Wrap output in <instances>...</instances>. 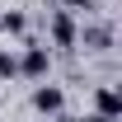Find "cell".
Returning <instances> with one entry per match:
<instances>
[{
  "label": "cell",
  "instance_id": "1",
  "mask_svg": "<svg viewBox=\"0 0 122 122\" xmlns=\"http://www.w3.org/2000/svg\"><path fill=\"white\" fill-rule=\"evenodd\" d=\"M47 71H52V52H47V42H38V38H24L19 75H28V80H47Z\"/></svg>",
  "mask_w": 122,
  "mask_h": 122
},
{
  "label": "cell",
  "instance_id": "4",
  "mask_svg": "<svg viewBox=\"0 0 122 122\" xmlns=\"http://www.w3.org/2000/svg\"><path fill=\"white\" fill-rule=\"evenodd\" d=\"M47 33H52V42L56 47H80V28H75V14H66V10H56L52 14V24H47Z\"/></svg>",
  "mask_w": 122,
  "mask_h": 122
},
{
  "label": "cell",
  "instance_id": "2",
  "mask_svg": "<svg viewBox=\"0 0 122 122\" xmlns=\"http://www.w3.org/2000/svg\"><path fill=\"white\" fill-rule=\"evenodd\" d=\"M33 113H38V117H61V113H66V89L38 80V89H33Z\"/></svg>",
  "mask_w": 122,
  "mask_h": 122
},
{
  "label": "cell",
  "instance_id": "5",
  "mask_svg": "<svg viewBox=\"0 0 122 122\" xmlns=\"http://www.w3.org/2000/svg\"><path fill=\"white\" fill-rule=\"evenodd\" d=\"M75 42H85V52H103V47L113 42V28H108V24H85Z\"/></svg>",
  "mask_w": 122,
  "mask_h": 122
},
{
  "label": "cell",
  "instance_id": "3",
  "mask_svg": "<svg viewBox=\"0 0 122 122\" xmlns=\"http://www.w3.org/2000/svg\"><path fill=\"white\" fill-rule=\"evenodd\" d=\"M94 117H103V122L122 117V94L113 89V85H99V89H94Z\"/></svg>",
  "mask_w": 122,
  "mask_h": 122
},
{
  "label": "cell",
  "instance_id": "7",
  "mask_svg": "<svg viewBox=\"0 0 122 122\" xmlns=\"http://www.w3.org/2000/svg\"><path fill=\"white\" fill-rule=\"evenodd\" d=\"M14 75H19V56L0 42V80H14Z\"/></svg>",
  "mask_w": 122,
  "mask_h": 122
},
{
  "label": "cell",
  "instance_id": "6",
  "mask_svg": "<svg viewBox=\"0 0 122 122\" xmlns=\"http://www.w3.org/2000/svg\"><path fill=\"white\" fill-rule=\"evenodd\" d=\"M0 33L24 38V33H28V14H24V10H5V14H0Z\"/></svg>",
  "mask_w": 122,
  "mask_h": 122
},
{
  "label": "cell",
  "instance_id": "10",
  "mask_svg": "<svg viewBox=\"0 0 122 122\" xmlns=\"http://www.w3.org/2000/svg\"><path fill=\"white\" fill-rule=\"evenodd\" d=\"M38 122H42V117H38Z\"/></svg>",
  "mask_w": 122,
  "mask_h": 122
},
{
  "label": "cell",
  "instance_id": "8",
  "mask_svg": "<svg viewBox=\"0 0 122 122\" xmlns=\"http://www.w3.org/2000/svg\"><path fill=\"white\" fill-rule=\"evenodd\" d=\"M61 10H66V14H89L94 0H61Z\"/></svg>",
  "mask_w": 122,
  "mask_h": 122
},
{
  "label": "cell",
  "instance_id": "9",
  "mask_svg": "<svg viewBox=\"0 0 122 122\" xmlns=\"http://www.w3.org/2000/svg\"><path fill=\"white\" fill-rule=\"evenodd\" d=\"M52 122H103V117H66V113H61V117H52Z\"/></svg>",
  "mask_w": 122,
  "mask_h": 122
}]
</instances>
